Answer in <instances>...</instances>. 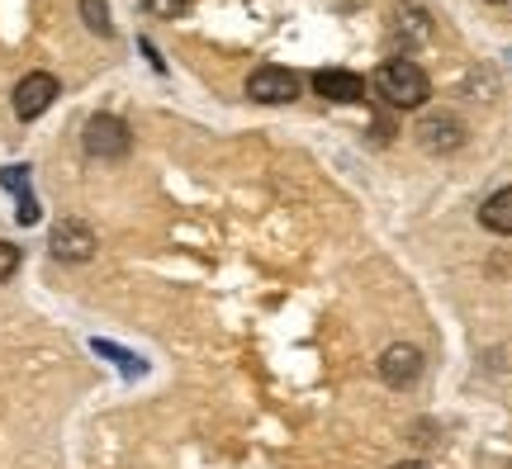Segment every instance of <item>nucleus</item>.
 I'll return each mask as SVG.
<instances>
[{
    "mask_svg": "<svg viewBox=\"0 0 512 469\" xmlns=\"http://www.w3.org/2000/svg\"><path fill=\"white\" fill-rule=\"evenodd\" d=\"M91 346L100 351V356H110V361L119 365L124 375H143V361H138V356H128L124 346H114V342H91Z\"/></svg>",
    "mask_w": 512,
    "mask_h": 469,
    "instance_id": "obj_13",
    "label": "nucleus"
},
{
    "mask_svg": "<svg viewBox=\"0 0 512 469\" xmlns=\"http://www.w3.org/2000/svg\"><path fill=\"white\" fill-rule=\"evenodd\" d=\"M494 5H503V0H494Z\"/></svg>",
    "mask_w": 512,
    "mask_h": 469,
    "instance_id": "obj_17",
    "label": "nucleus"
},
{
    "mask_svg": "<svg viewBox=\"0 0 512 469\" xmlns=\"http://www.w3.org/2000/svg\"><path fill=\"white\" fill-rule=\"evenodd\" d=\"M185 5H190V0H143V10H147V15H157V19L185 15Z\"/></svg>",
    "mask_w": 512,
    "mask_h": 469,
    "instance_id": "obj_14",
    "label": "nucleus"
},
{
    "mask_svg": "<svg viewBox=\"0 0 512 469\" xmlns=\"http://www.w3.org/2000/svg\"><path fill=\"white\" fill-rule=\"evenodd\" d=\"M479 223L498 237H512V185H503L498 195L484 199V209H479Z\"/></svg>",
    "mask_w": 512,
    "mask_h": 469,
    "instance_id": "obj_11",
    "label": "nucleus"
},
{
    "mask_svg": "<svg viewBox=\"0 0 512 469\" xmlns=\"http://www.w3.org/2000/svg\"><path fill=\"white\" fill-rule=\"evenodd\" d=\"M247 95L256 105H290L299 95V76L290 67H256L252 81H247Z\"/></svg>",
    "mask_w": 512,
    "mask_h": 469,
    "instance_id": "obj_3",
    "label": "nucleus"
},
{
    "mask_svg": "<svg viewBox=\"0 0 512 469\" xmlns=\"http://www.w3.org/2000/svg\"><path fill=\"white\" fill-rule=\"evenodd\" d=\"M394 469H427L422 460H403V465H394Z\"/></svg>",
    "mask_w": 512,
    "mask_h": 469,
    "instance_id": "obj_16",
    "label": "nucleus"
},
{
    "mask_svg": "<svg viewBox=\"0 0 512 469\" xmlns=\"http://www.w3.org/2000/svg\"><path fill=\"white\" fill-rule=\"evenodd\" d=\"M313 91L332 100V105H356V100H366V81L356 72H342V67H328V72L313 76Z\"/></svg>",
    "mask_w": 512,
    "mask_h": 469,
    "instance_id": "obj_8",
    "label": "nucleus"
},
{
    "mask_svg": "<svg viewBox=\"0 0 512 469\" xmlns=\"http://www.w3.org/2000/svg\"><path fill=\"white\" fill-rule=\"evenodd\" d=\"M81 19H86V29H91V34H100V38H110V34H114L105 0H81Z\"/></svg>",
    "mask_w": 512,
    "mask_h": 469,
    "instance_id": "obj_12",
    "label": "nucleus"
},
{
    "mask_svg": "<svg viewBox=\"0 0 512 469\" xmlns=\"http://www.w3.org/2000/svg\"><path fill=\"white\" fill-rule=\"evenodd\" d=\"M48 247H53L57 261H72L76 266V261H91L95 256V233L86 223H76V218H62L53 228V242H48Z\"/></svg>",
    "mask_w": 512,
    "mask_h": 469,
    "instance_id": "obj_5",
    "label": "nucleus"
},
{
    "mask_svg": "<svg viewBox=\"0 0 512 469\" xmlns=\"http://www.w3.org/2000/svg\"><path fill=\"white\" fill-rule=\"evenodd\" d=\"M389 34L399 38L403 48H418L432 38V15L422 10V5H394V15H389Z\"/></svg>",
    "mask_w": 512,
    "mask_h": 469,
    "instance_id": "obj_9",
    "label": "nucleus"
},
{
    "mask_svg": "<svg viewBox=\"0 0 512 469\" xmlns=\"http://www.w3.org/2000/svg\"><path fill=\"white\" fill-rule=\"evenodd\" d=\"M418 375H422V351L418 346L399 342L380 356V379L389 384V389H408V384H418Z\"/></svg>",
    "mask_w": 512,
    "mask_h": 469,
    "instance_id": "obj_6",
    "label": "nucleus"
},
{
    "mask_svg": "<svg viewBox=\"0 0 512 469\" xmlns=\"http://www.w3.org/2000/svg\"><path fill=\"white\" fill-rule=\"evenodd\" d=\"M57 100V76H48V72H29L24 81L15 86V114L29 124V119H38L43 109Z\"/></svg>",
    "mask_w": 512,
    "mask_h": 469,
    "instance_id": "obj_4",
    "label": "nucleus"
},
{
    "mask_svg": "<svg viewBox=\"0 0 512 469\" xmlns=\"http://www.w3.org/2000/svg\"><path fill=\"white\" fill-rule=\"evenodd\" d=\"M81 143H86V157H95V162H119V157H128V147H133V133L114 114H91Z\"/></svg>",
    "mask_w": 512,
    "mask_h": 469,
    "instance_id": "obj_2",
    "label": "nucleus"
},
{
    "mask_svg": "<svg viewBox=\"0 0 512 469\" xmlns=\"http://www.w3.org/2000/svg\"><path fill=\"white\" fill-rule=\"evenodd\" d=\"M15 271H19V247L15 242H0V285H5Z\"/></svg>",
    "mask_w": 512,
    "mask_h": 469,
    "instance_id": "obj_15",
    "label": "nucleus"
},
{
    "mask_svg": "<svg viewBox=\"0 0 512 469\" xmlns=\"http://www.w3.org/2000/svg\"><path fill=\"white\" fill-rule=\"evenodd\" d=\"M418 143L427 152H456L465 143V124H460L456 114H427L418 124Z\"/></svg>",
    "mask_w": 512,
    "mask_h": 469,
    "instance_id": "obj_7",
    "label": "nucleus"
},
{
    "mask_svg": "<svg viewBox=\"0 0 512 469\" xmlns=\"http://www.w3.org/2000/svg\"><path fill=\"white\" fill-rule=\"evenodd\" d=\"M375 95L394 109H422L427 95H432V81H427V72H422L413 57H389L380 72H375Z\"/></svg>",
    "mask_w": 512,
    "mask_h": 469,
    "instance_id": "obj_1",
    "label": "nucleus"
},
{
    "mask_svg": "<svg viewBox=\"0 0 512 469\" xmlns=\"http://www.w3.org/2000/svg\"><path fill=\"white\" fill-rule=\"evenodd\" d=\"M0 181H5V190L19 199L15 218L24 223V228H34L38 223V199H34V190H29V166H5V171H0Z\"/></svg>",
    "mask_w": 512,
    "mask_h": 469,
    "instance_id": "obj_10",
    "label": "nucleus"
}]
</instances>
